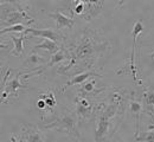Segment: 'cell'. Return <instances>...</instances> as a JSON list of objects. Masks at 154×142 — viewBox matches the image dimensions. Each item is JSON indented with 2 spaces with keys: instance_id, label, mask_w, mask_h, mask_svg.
Segmentation results:
<instances>
[{
  "instance_id": "19",
  "label": "cell",
  "mask_w": 154,
  "mask_h": 142,
  "mask_svg": "<svg viewBox=\"0 0 154 142\" xmlns=\"http://www.w3.org/2000/svg\"><path fill=\"white\" fill-rule=\"evenodd\" d=\"M60 46H62V45H59L56 41H50V39H44L42 43L35 45V46H33V50L42 49V50H45V51H48V52H50V53L54 55V53H56L58 50L60 49Z\"/></svg>"
},
{
  "instance_id": "16",
  "label": "cell",
  "mask_w": 154,
  "mask_h": 142,
  "mask_svg": "<svg viewBox=\"0 0 154 142\" xmlns=\"http://www.w3.org/2000/svg\"><path fill=\"white\" fill-rule=\"evenodd\" d=\"M104 90H106V88L97 89L95 78H90V80H88L85 83L82 84V86H81V89H79V96L90 98V97H94V96L98 95L100 92H102V91H104Z\"/></svg>"
},
{
  "instance_id": "11",
  "label": "cell",
  "mask_w": 154,
  "mask_h": 142,
  "mask_svg": "<svg viewBox=\"0 0 154 142\" xmlns=\"http://www.w3.org/2000/svg\"><path fill=\"white\" fill-rule=\"evenodd\" d=\"M25 33H30L35 37H44L46 39L54 41L56 43L62 41L64 39V37L59 33V31H57L56 29H52V27H48V29H31V27H27Z\"/></svg>"
},
{
  "instance_id": "3",
  "label": "cell",
  "mask_w": 154,
  "mask_h": 142,
  "mask_svg": "<svg viewBox=\"0 0 154 142\" xmlns=\"http://www.w3.org/2000/svg\"><path fill=\"white\" fill-rule=\"evenodd\" d=\"M26 2H1V25L11 27L14 25H30L35 23L33 17L29 13Z\"/></svg>"
},
{
  "instance_id": "10",
  "label": "cell",
  "mask_w": 154,
  "mask_h": 142,
  "mask_svg": "<svg viewBox=\"0 0 154 142\" xmlns=\"http://www.w3.org/2000/svg\"><path fill=\"white\" fill-rule=\"evenodd\" d=\"M140 98L143 104V113L149 115L152 121H154V86L142 88L140 91Z\"/></svg>"
},
{
  "instance_id": "14",
  "label": "cell",
  "mask_w": 154,
  "mask_h": 142,
  "mask_svg": "<svg viewBox=\"0 0 154 142\" xmlns=\"http://www.w3.org/2000/svg\"><path fill=\"white\" fill-rule=\"evenodd\" d=\"M49 16L56 23V30L60 31L62 29H72L75 25V20L72 17H68L64 13H62L59 10H56L54 12H50Z\"/></svg>"
},
{
  "instance_id": "15",
  "label": "cell",
  "mask_w": 154,
  "mask_h": 142,
  "mask_svg": "<svg viewBox=\"0 0 154 142\" xmlns=\"http://www.w3.org/2000/svg\"><path fill=\"white\" fill-rule=\"evenodd\" d=\"M85 10L84 13L81 16V18H83L84 20H93L98 14L101 13V10L103 7V1H90V0H85Z\"/></svg>"
},
{
  "instance_id": "21",
  "label": "cell",
  "mask_w": 154,
  "mask_h": 142,
  "mask_svg": "<svg viewBox=\"0 0 154 142\" xmlns=\"http://www.w3.org/2000/svg\"><path fill=\"white\" fill-rule=\"evenodd\" d=\"M137 142H154V130H148L140 133L139 136L135 137Z\"/></svg>"
},
{
  "instance_id": "26",
  "label": "cell",
  "mask_w": 154,
  "mask_h": 142,
  "mask_svg": "<svg viewBox=\"0 0 154 142\" xmlns=\"http://www.w3.org/2000/svg\"><path fill=\"white\" fill-rule=\"evenodd\" d=\"M149 57H151V59L153 61V59H154V51L152 52V53H151V55H149Z\"/></svg>"
},
{
  "instance_id": "2",
  "label": "cell",
  "mask_w": 154,
  "mask_h": 142,
  "mask_svg": "<svg viewBox=\"0 0 154 142\" xmlns=\"http://www.w3.org/2000/svg\"><path fill=\"white\" fill-rule=\"evenodd\" d=\"M127 91L114 88L106 100L97 102L95 142H110L125 117L128 107Z\"/></svg>"
},
{
  "instance_id": "13",
  "label": "cell",
  "mask_w": 154,
  "mask_h": 142,
  "mask_svg": "<svg viewBox=\"0 0 154 142\" xmlns=\"http://www.w3.org/2000/svg\"><path fill=\"white\" fill-rule=\"evenodd\" d=\"M24 64H25L27 70L36 71V70H44V66L48 63H46V59L43 56H40L36 52V50H32L31 53L26 57Z\"/></svg>"
},
{
  "instance_id": "12",
  "label": "cell",
  "mask_w": 154,
  "mask_h": 142,
  "mask_svg": "<svg viewBox=\"0 0 154 142\" xmlns=\"http://www.w3.org/2000/svg\"><path fill=\"white\" fill-rule=\"evenodd\" d=\"M94 77H101V75L97 74L96 71H94V70H88V71H83V72H79L77 75H74L69 81L63 85V88L59 90V92H64L69 86H71V85L75 86V85H78V84H83L88 80L94 78Z\"/></svg>"
},
{
  "instance_id": "20",
  "label": "cell",
  "mask_w": 154,
  "mask_h": 142,
  "mask_svg": "<svg viewBox=\"0 0 154 142\" xmlns=\"http://www.w3.org/2000/svg\"><path fill=\"white\" fill-rule=\"evenodd\" d=\"M40 100H43V101L46 103V110L45 111H54V108L56 107V104H57V101H56V97H55V95H54V92L51 91V90H49L48 92H44V94H39V97Z\"/></svg>"
},
{
  "instance_id": "1",
  "label": "cell",
  "mask_w": 154,
  "mask_h": 142,
  "mask_svg": "<svg viewBox=\"0 0 154 142\" xmlns=\"http://www.w3.org/2000/svg\"><path fill=\"white\" fill-rule=\"evenodd\" d=\"M65 47L70 53V61L58 68L57 72L59 75H66L69 71L77 75L91 70L96 62L112 47V45L96 30L88 27Z\"/></svg>"
},
{
  "instance_id": "24",
  "label": "cell",
  "mask_w": 154,
  "mask_h": 142,
  "mask_svg": "<svg viewBox=\"0 0 154 142\" xmlns=\"http://www.w3.org/2000/svg\"><path fill=\"white\" fill-rule=\"evenodd\" d=\"M11 141L12 142H20L19 139H18V136H14V135H12V136H11Z\"/></svg>"
},
{
  "instance_id": "25",
  "label": "cell",
  "mask_w": 154,
  "mask_h": 142,
  "mask_svg": "<svg viewBox=\"0 0 154 142\" xmlns=\"http://www.w3.org/2000/svg\"><path fill=\"white\" fill-rule=\"evenodd\" d=\"M148 130H154V123L153 124H149V125H148Z\"/></svg>"
},
{
  "instance_id": "9",
  "label": "cell",
  "mask_w": 154,
  "mask_h": 142,
  "mask_svg": "<svg viewBox=\"0 0 154 142\" xmlns=\"http://www.w3.org/2000/svg\"><path fill=\"white\" fill-rule=\"evenodd\" d=\"M128 109L129 114L134 117L135 122V137L139 136V127H140V116L143 113V104L141 98L137 96V92H132V96H129L128 100Z\"/></svg>"
},
{
  "instance_id": "23",
  "label": "cell",
  "mask_w": 154,
  "mask_h": 142,
  "mask_svg": "<svg viewBox=\"0 0 154 142\" xmlns=\"http://www.w3.org/2000/svg\"><path fill=\"white\" fill-rule=\"evenodd\" d=\"M37 108L38 109H40V110H46V103L43 101V100H40V98H38V101H37Z\"/></svg>"
},
{
  "instance_id": "8",
  "label": "cell",
  "mask_w": 154,
  "mask_h": 142,
  "mask_svg": "<svg viewBox=\"0 0 154 142\" xmlns=\"http://www.w3.org/2000/svg\"><path fill=\"white\" fill-rule=\"evenodd\" d=\"M18 139L20 142H45V134L36 124L25 123L23 124Z\"/></svg>"
},
{
  "instance_id": "7",
  "label": "cell",
  "mask_w": 154,
  "mask_h": 142,
  "mask_svg": "<svg viewBox=\"0 0 154 142\" xmlns=\"http://www.w3.org/2000/svg\"><path fill=\"white\" fill-rule=\"evenodd\" d=\"M143 31V24L141 20H136L133 26V31H132V36H133V44H132V52H131V58H129V64H128V72H131L133 80L135 83H140L141 81L137 80V69L135 65V49H136V39L139 37V35Z\"/></svg>"
},
{
  "instance_id": "4",
  "label": "cell",
  "mask_w": 154,
  "mask_h": 142,
  "mask_svg": "<svg viewBox=\"0 0 154 142\" xmlns=\"http://www.w3.org/2000/svg\"><path fill=\"white\" fill-rule=\"evenodd\" d=\"M78 116L75 110L66 109L55 121L44 125V129H55L59 133H64L75 140H81V134L78 131Z\"/></svg>"
},
{
  "instance_id": "17",
  "label": "cell",
  "mask_w": 154,
  "mask_h": 142,
  "mask_svg": "<svg viewBox=\"0 0 154 142\" xmlns=\"http://www.w3.org/2000/svg\"><path fill=\"white\" fill-rule=\"evenodd\" d=\"M66 59L70 61V53H69L68 49H66L65 46H63V44H62L60 49L58 50L56 53H54V55L51 56L50 61L48 62V64L44 66V69H46V68H51V66L56 65V64H58V63H63V62L66 61Z\"/></svg>"
},
{
  "instance_id": "27",
  "label": "cell",
  "mask_w": 154,
  "mask_h": 142,
  "mask_svg": "<svg viewBox=\"0 0 154 142\" xmlns=\"http://www.w3.org/2000/svg\"><path fill=\"white\" fill-rule=\"evenodd\" d=\"M11 142H12V141H11Z\"/></svg>"
},
{
  "instance_id": "5",
  "label": "cell",
  "mask_w": 154,
  "mask_h": 142,
  "mask_svg": "<svg viewBox=\"0 0 154 142\" xmlns=\"http://www.w3.org/2000/svg\"><path fill=\"white\" fill-rule=\"evenodd\" d=\"M75 105H76L77 116H78V121H88L91 119L93 115H96L97 110V103H94L90 98L87 97H82V96H76L75 98Z\"/></svg>"
},
{
  "instance_id": "18",
  "label": "cell",
  "mask_w": 154,
  "mask_h": 142,
  "mask_svg": "<svg viewBox=\"0 0 154 142\" xmlns=\"http://www.w3.org/2000/svg\"><path fill=\"white\" fill-rule=\"evenodd\" d=\"M11 41L13 43V49L11 51V53L13 56H21L23 51H24V39L26 38V33L23 32V33H19V36H16V35H11Z\"/></svg>"
},
{
  "instance_id": "22",
  "label": "cell",
  "mask_w": 154,
  "mask_h": 142,
  "mask_svg": "<svg viewBox=\"0 0 154 142\" xmlns=\"http://www.w3.org/2000/svg\"><path fill=\"white\" fill-rule=\"evenodd\" d=\"M26 26L25 25H14V26H11V27H2L1 31H0V35H5V33H11V32H19L23 33L26 31Z\"/></svg>"
},
{
  "instance_id": "6",
  "label": "cell",
  "mask_w": 154,
  "mask_h": 142,
  "mask_svg": "<svg viewBox=\"0 0 154 142\" xmlns=\"http://www.w3.org/2000/svg\"><path fill=\"white\" fill-rule=\"evenodd\" d=\"M26 75V72H23L19 71L12 80L10 82H7L4 86H1V101L2 103L6 101L10 96H13V97H18V90L19 89H26L27 85L21 83V78H24Z\"/></svg>"
}]
</instances>
